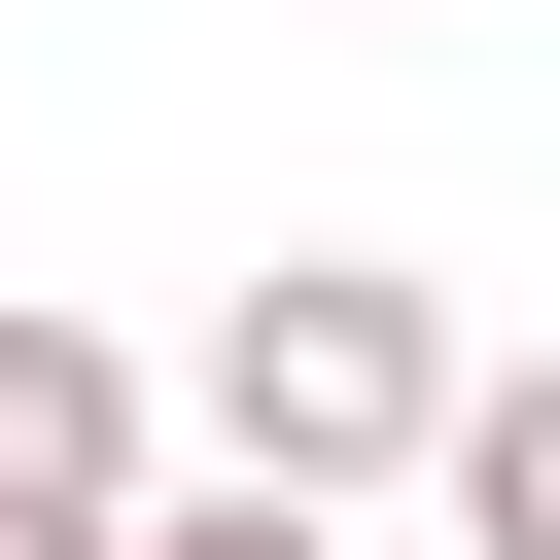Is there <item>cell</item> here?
Segmentation results:
<instances>
[{"mask_svg": "<svg viewBox=\"0 0 560 560\" xmlns=\"http://www.w3.org/2000/svg\"><path fill=\"white\" fill-rule=\"evenodd\" d=\"M420 490H455V560H560V350H490V385H455V455H420Z\"/></svg>", "mask_w": 560, "mask_h": 560, "instance_id": "obj_3", "label": "cell"}, {"mask_svg": "<svg viewBox=\"0 0 560 560\" xmlns=\"http://www.w3.org/2000/svg\"><path fill=\"white\" fill-rule=\"evenodd\" d=\"M0 560H140V525H105V490H0Z\"/></svg>", "mask_w": 560, "mask_h": 560, "instance_id": "obj_5", "label": "cell"}, {"mask_svg": "<svg viewBox=\"0 0 560 560\" xmlns=\"http://www.w3.org/2000/svg\"><path fill=\"white\" fill-rule=\"evenodd\" d=\"M140 560H315V490H245V455H210V490H140Z\"/></svg>", "mask_w": 560, "mask_h": 560, "instance_id": "obj_4", "label": "cell"}, {"mask_svg": "<svg viewBox=\"0 0 560 560\" xmlns=\"http://www.w3.org/2000/svg\"><path fill=\"white\" fill-rule=\"evenodd\" d=\"M455 385H490V350H455L385 245H280V280L210 315V385H175V420H210L245 490H315V525H350V490H420V455H455Z\"/></svg>", "mask_w": 560, "mask_h": 560, "instance_id": "obj_1", "label": "cell"}, {"mask_svg": "<svg viewBox=\"0 0 560 560\" xmlns=\"http://www.w3.org/2000/svg\"><path fill=\"white\" fill-rule=\"evenodd\" d=\"M140 420H175V385H140L105 315H35V280H0V490H105V525H140Z\"/></svg>", "mask_w": 560, "mask_h": 560, "instance_id": "obj_2", "label": "cell"}]
</instances>
